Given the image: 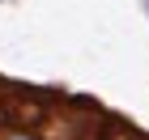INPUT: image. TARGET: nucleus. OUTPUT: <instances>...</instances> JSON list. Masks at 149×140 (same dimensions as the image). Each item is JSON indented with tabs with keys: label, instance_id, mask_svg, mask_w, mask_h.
I'll use <instances>...</instances> for the list:
<instances>
[{
	"label": "nucleus",
	"instance_id": "obj_1",
	"mask_svg": "<svg viewBox=\"0 0 149 140\" xmlns=\"http://www.w3.org/2000/svg\"><path fill=\"white\" fill-rule=\"evenodd\" d=\"M9 140H34V136H9Z\"/></svg>",
	"mask_w": 149,
	"mask_h": 140
}]
</instances>
